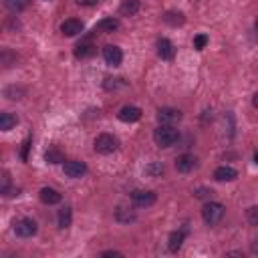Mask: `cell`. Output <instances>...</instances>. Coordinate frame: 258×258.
Listing matches in <instances>:
<instances>
[{"label":"cell","mask_w":258,"mask_h":258,"mask_svg":"<svg viewBox=\"0 0 258 258\" xmlns=\"http://www.w3.org/2000/svg\"><path fill=\"white\" fill-rule=\"evenodd\" d=\"M153 141L159 147H171L179 141V133H177V129H173V125H159L153 131Z\"/></svg>","instance_id":"obj_1"},{"label":"cell","mask_w":258,"mask_h":258,"mask_svg":"<svg viewBox=\"0 0 258 258\" xmlns=\"http://www.w3.org/2000/svg\"><path fill=\"white\" fill-rule=\"evenodd\" d=\"M224 214H226V208L220 202H208L202 208V218L208 226H218L224 220Z\"/></svg>","instance_id":"obj_2"},{"label":"cell","mask_w":258,"mask_h":258,"mask_svg":"<svg viewBox=\"0 0 258 258\" xmlns=\"http://www.w3.org/2000/svg\"><path fill=\"white\" fill-rule=\"evenodd\" d=\"M117 145H119V141H117V137H113L111 133H101V135L95 137V151L101 153V155L113 153V151L117 149Z\"/></svg>","instance_id":"obj_3"},{"label":"cell","mask_w":258,"mask_h":258,"mask_svg":"<svg viewBox=\"0 0 258 258\" xmlns=\"http://www.w3.org/2000/svg\"><path fill=\"white\" fill-rule=\"evenodd\" d=\"M155 200H157V196L151 189H133L131 191V202L139 208H149L155 204Z\"/></svg>","instance_id":"obj_4"},{"label":"cell","mask_w":258,"mask_h":258,"mask_svg":"<svg viewBox=\"0 0 258 258\" xmlns=\"http://www.w3.org/2000/svg\"><path fill=\"white\" fill-rule=\"evenodd\" d=\"M36 230H38V226L32 218H20L18 222H14V232L20 238H30L36 234Z\"/></svg>","instance_id":"obj_5"},{"label":"cell","mask_w":258,"mask_h":258,"mask_svg":"<svg viewBox=\"0 0 258 258\" xmlns=\"http://www.w3.org/2000/svg\"><path fill=\"white\" fill-rule=\"evenodd\" d=\"M157 121L159 125H175L181 121V111L173 107H161L157 111Z\"/></svg>","instance_id":"obj_6"},{"label":"cell","mask_w":258,"mask_h":258,"mask_svg":"<svg viewBox=\"0 0 258 258\" xmlns=\"http://www.w3.org/2000/svg\"><path fill=\"white\" fill-rule=\"evenodd\" d=\"M196 165H198V159H196V155H191V153H181V155L175 157V169H177L179 173H189Z\"/></svg>","instance_id":"obj_7"},{"label":"cell","mask_w":258,"mask_h":258,"mask_svg":"<svg viewBox=\"0 0 258 258\" xmlns=\"http://www.w3.org/2000/svg\"><path fill=\"white\" fill-rule=\"evenodd\" d=\"M103 58H105L107 64H111V67H119L121 60H123V52H121L119 46H115V44H107V46L103 48Z\"/></svg>","instance_id":"obj_8"},{"label":"cell","mask_w":258,"mask_h":258,"mask_svg":"<svg viewBox=\"0 0 258 258\" xmlns=\"http://www.w3.org/2000/svg\"><path fill=\"white\" fill-rule=\"evenodd\" d=\"M62 171H64V175L77 179V177H83V175L87 173V165H85V161L73 159V161H67V163L62 165Z\"/></svg>","instance_id":"obj_9"},{"label":"cell","mask_w":258,"mask_h":258,"mask_svg":"<svg viewBox=\"0 0 258 258\" xmlns=\"http://www.w3.org/2000/svg\"><path fill=\"white\" fill-rule=\"evenodd\" d=\"M95 52H97V46L91 42V38H83L77 46H75V56L77 58H91V56H95Z\"/></svg>","instance_id":"obj_10"},{"label":"cell","mask_w":258,"mask_h":258,"mask_svg":"<svg viewBox=\"0 0 258 258\" xmlns=\"http://www.w3.org/2000/svg\"><path fill=\"white\" fill-rule=\"evenodd\" d=\"M117 117L123 123H135V121L141 119V109L135 107V105H125V107H121V111L117 113Z\"/></svg>","instance_id":"obj_11"},{"label":"cell","mask_w":258,"mask_h":258,"mask_svg":"<svg viewBox=\"0 0 258 258\" xmlns=\"http://www.w3.org/2000/svg\"><path fill=\"white\" fill-rule=\"evenodd\" d=\"M83 22L79 20V18H67L62 24H60V32L64 34V36H77V34H81L83 32Z\"/></svg>","instance_id":"obj_12"},{"label":"cell","mask_w":258,"mask_h":258,"mask_svg":"<svg viewBox=\"0 0 258 258\" xmlns=\"http://www.w3.org/2000/svg\"><path fill=\"white\" fill-rule=\"evenodd\" d=\"M157 54L163 60H171L175 56V48H173V44H171L169 38H159L157 40Z\"/></svg>","instance_id":"obj_13"},{"label":"cell","mask_w":258,"mask_h":258,"mask_svg":"<svg viewBox=\"0 0 258 258\" xmlns=\"http://www.w3.org/2000/svg\"><path fill=\"white\" fill-rule=\"evenodd\" d=\"M236 177H238V171L234 167H230V165H220L214 171V179L216 181H234Z\"/></svg>","instance_id":"obj_14"},{"label":"cell","mask_w":258,"mask_h":258,"mask_svg":"<svg viewBox=\"0 0 258 258\" xmlns=\"http://www.w3.org/2000/svg\"><path fill=\"white\" fill-rule=\"evenodd\" d=\"M38 198H40V202L46 204V206H54V204H58V202L62 200V196H60L54 187H42L40 194H38Z\"/></svg>","instance_id":"obj_15"},{"label":"cell","mask_w":258,"mask_h":258,"mask_svg":"<svg viewBox=\"0 0 258 258\" xmlns=\"http://www.w3.org/2000/svg\"><path fill=\"white\" fill-rule=\"evenodd\" d=\"M117 28H119V20L113 18V16H109V18L99 20V22L95 24L93 32H95V34H97V32H113V30H117Z\"/></svg>","instance_id":"obj_16"},{"label":"cell","mask_w":258,"mask_h":258,"mask_svg":"<svg viewBox=\"0 0 258 258\" xmlns=\"http://www.w3.org/2000/svg\"><path fill=\"white\" fill-rule=\"evenodd\" d=\"M183 238H185V232H183V230L171 232V234H169V242H167L169 252H177V250L181 248V244H183Z\"/></svg>","instance_id":"obj_17"},{"label":"cell","mask_w":258,"mask_h":258,"mask_svg":"<svg viewBox=\"0 0 258 258\" xmlns=\"http://www.w3.org/2000/svg\"><path fill=\"white\" fill-rule=\"evenodd\" d=\"M139 0H123L121 2V6H119V14H123V16H133V14H137L139 12Z\"/></svg>","instance_id":"obj_18"},{"label":"cell","mask_w":258,"mask_h":258,"mask_svg":"<svg viewBox=\"0 0 258 258\" xmlns=\"http://www.w3.org/2000/svg\"><path fill=\"white\" fill-rule=\"evenodd\" d=\"M16 123H18L16 115H12V113H8V111L0 113V129H2V131H10Z\"/></svg>","instance_id":"obj_19"},{"label":"cell","mask_w":258,"mask_h":258,"mask_svg":"<svg viewBox=\"0 0 258 258\" xmlns=\"http://www.w3.org/2000/svg\"><path fill=\"white\" fill-rule=\"evenodd\" d=\"M73 222V210L69 206H64L62 210H58V228H69Z\"/></svg>","instance_id":"obj_20"},{"label":"cell","mask_w":258,"mask_h":258,"mask_svg":"<svg viewBox=\"0 0 258 258\" xmlns=\"http://www.w3.org/2000/svg\"><path fill=\"white\" fill-rule=\"evenodd\" d=\"M44 159H46L48 163H62V161H64V153H62L60 149H56V147H50V149L44 153Z\"/></svg>","instance_id":"obj_21"},{"label":"cell","mask_w":258,"mask_h":258,"mask_svg":"<svg viewBox=\"0 0 258 258\" xmlns=\"http://www.w3.org/2000/svg\"><path fill=\"white\" fill-rule=\"evenodd\" d=\"M28 4H30V0H4V6L10 12H22Z\"/></svg>","instance_id":"obj_22"},{"label":"cell","mask_w":258,"mask_h":258,"mask_svg":"<svg viewBox=\"0 0 258 258\" xmlns=\"http://www.w3.org/2000/svg\"><path fill=\"white\" fill-rule=\"evenodd\" d=\"M183 14L181 12H165L163 14V22H167V24H171V26H179V24H183Z\"/></svg>","instance_id":"obj_23"},{"label":"cell","mask_w":258,"mask_h":258,"mask_svg":"<svg viewBox=\"0 0 258 258\" xmlns=\"http://www.w3.org/2000/svg\"><path fill=\"white\" fill-rule=\"evenodd\" d=\"M115 218H117L119 222H131V220H135V214H133V212H129L127 208H117Z\"/></svg>","instance_id":"obj_24"},{"label":"cell","mask_w":258,"mask_h":258,"mask_svg":"<svg viewBox=\"0 0 258 258\" xmlns=\"http://www.w3.org/2000/svg\"><path fill=\"white\" fill-rule=\"evenodd\" d=\"M206 44H208V36L206 34H196L194 36V48L196 50H204Z\"/></svg>","instance_id":"obj_25"},{"label":"cell","mask_w":258,"mask_h":258,"mask_svg":"<svg viewBox=\"0 0 258 258\" xmlns=\"http://www.w3.org/2000/svg\"><path fill=\"white\" fill-rule=\"evenodd\" d=\"M246 218H248V222H250L252 226H256V228H258V206H252V208H248V212H246Z\"/></svg>","instance_id":"obj_26"},{"label":"cell","mask_w":258,"mask_h":258,"mask_svg":"<svg viewBox=\"0 0 258 258\" xmlns=\"http://www.w3.org/2000/svg\"><path fill=\"white\" fill-rule=\"evenodd\" d=\"M8 187H10V177H8V171H2V179H0V194H4Z\"/></svg>","instance_id":"obj_27"},{"label":"cell","mask_w":258,"mask_h":258,"mask_svg":"<svg viewBox=\"0 0 258 258\" xmlns=\"http://www.w3.org/2000/svg\"><path fill=\"white\" fill-rule=\"evenodd\" d=\"M212 194H214V191H212V189H208V187H198V189L194 191V196H196V198H212Z\"/></svg>","instance_id":"obj_28"},{"label":"cell","mask_w":258,"mask_h":258,"mask_svg":"<svg viewBox=\"0 0 258 258\" xmlns=\"http://www.w3.org/2000/svg\"><path fill=\"white\" fill-rule=\"evenodd\" d=\"M28 147H30V137H28V139L22 143V151H20V157H22L24 161L28 159Z\"/></svg>","instance_id":"obj_29"},{"label":"cell","mask_w":258,"mask_h":258,"mask_svg":"<svg viewBox=\"0 0 258 258\" xmlns=\"http://www.w3.org/2000/svg\"><path fill=\"white\" fill-rule=\"evenodd\" d=\"M107 256H123V254L117 252V250H105V252H101V258H107Z\"/></svg>","instance_id":"obj_30"},{"label":"cell","mask_w":258,"mask_h":258,"mask_svg":"<svg viewBox=\"0 0 258 258\" xmlns=\"http://www.w3.org/2000/svg\"><path fill=\"white\" fill-rule=\"evenodd\" d=\"M101 0H77V4H81V6H95V4H99Z\"/></svg>","instance_id":"obj_31"},{"label":"cell","mask_w":258,"mask_h":258,"mask_svg":"<svg viewBox=\"0 0 258 258\" xmlns=\"http://www.w3.org/2000/svg\"><path fill=\"white\" fill-rule=\"evenodd\" d=\"M147 171H151V173H163V165H151V167H147Z\"/></svg>","instance_id":"obj_32"},{"label":"cell","mask_w":258,"mask_h":258,"mask_svg":"<svg viewBox=\"0 0 258 258\" xmlns=\"http://www.w3.org/2000/svg\"><path fill=\"white\" fill-rule=\"evenodd\" d=\"M250 250H252V254H256V256H258V240H256V242H252Z\"/></svg>","instance_id":"obj_33"},{"label":"cell","mask_w":258,"mask_h":258,"mask_svg":"<svg viewBox=\"0 0 258 258\" xmlns=\"http://www.w3.org/2000/svg\"><path fill=\"white\" fill-rule=\"evenodd\" d=\"M252 105H254V107H256V109H258V93H256V95H254V97H252Z\"/></svg>","instance_id":"obj_34"},{"label":"cell","mask_w":258,"mask_h":258,"mask_svg":"<svg viewBox=\"0 0 258 258\" xmlns=\"http://www.w3.org/2000/svg\"><path fill=\"white\" fill-rule=\"evenodd\" d=\"M254 161H256V163H258V149H256V151H254Z\"/></svg>","instance_id":"obj_35"},{"label":"cell","mask_w":258,"mask_h":258,"mask_svg":"<svg viewBox=\"0 0 258 258\" xmlns=\"http://www.w3.org/2000/svg\"><path fill=\"white\" fill-rule=\"evenodd\" d=\"M254 28H256V32H258V18L254 20Z\"/></svg>","instance_id":"obj_36"}]
</instances>
